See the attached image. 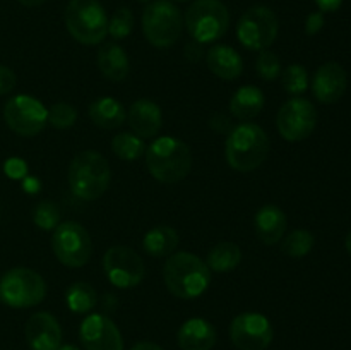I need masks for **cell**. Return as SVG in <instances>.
Returning <instances> with one entry per match:
<instances>
[{
    "mask_svg": "<svg viewBox=\"0 0 351 350\" xmlns=\"http://www.w3.org/2000/svg\"><path fill=\"white\" fill-rule=\"evenodd\" d=\"M211 127L215 130H218V132H226V134L233 129L232 124H230V120H228V117L223 115V113H216V115L213 117Z\"/></svg>",
    "mask_w": 351,
    "mask_h": 350,
    "instance_id": "38",
    "label": "cell"
},
{
    "mask_svg": "<svg viewBox=\"0 0 351 350\" xmlns=\"http://www.w3.org/2000/svg\"><path fill=\"white\" fill-rule=\"evenodd\" d=\"M256 71L264 81H276L281 75V72H283L280 57L274 51H271L269 48L261 50L256 60Z\"/></svg>",
    "mask_w": 351,
    "mask_h": 350,
    "instance_id": "33",
    "label": "cell"
},
{
    "mask_svg": "<svg viewBox=\"0 0 351 350\" xmlns=\"http://www.w3.org/2000/svg\"><path fill=\"white\" fill-rule=\"evenodd\" d=\"M178 233L173 226L158 225L147 230L143 239V247L149 256L167 257L175 253L178 246Z\"/></svg>",
    "mask_w": 351,
    "mask_h": 350,
    "instance_id": "25",
    "label": "cell"
},
{
    "mask_svg": "<svg viewBox=\"0 0 351 350\" xmlns=\"http://www.w3.org/2000/svg\"><path fill=\"white\" fill-rule=\"evenodd\" d=\"M206 64L216 78L223 81H235L243 72V60L235 48L228 45H215L206 54Z\"/></svg>",
    "mask_w": 351,
    "mask_h": 350,
    "instance_id": "21",
    "label": "cell"
},
{
    "mask_svg": "<svg viewBox=\"0 0 351 350\" xmlns=\"http://www.w3.org/2000/svg\"><path fill=\"white\" fill-rule=\"evenodd\" d=\"M3 119L10 130L19 136L33 137L48 124V108L34 96L16 95L5 103Z\"/></svg>",
    "mask_w": 351,
    "mask_h": 350,
    "instance_id": "12",
    "label": "cell"
},
{
    "mask_svg": "<svg viewBox=\"0 0 351 350\" xmlns=\"http://www.w3.org/2000/svg\"><path fill=\"white\" fill-rule=\"evenodd\" d=\"M273 336V325L261 312H242L230 325V338L239 350H266Z\"/></svg>",
    "mask_w": 351,
    "mask_h": 350,
    "instance_id": "14",
    "label": "cell"
},
{
    "mask_svg": "<svg viewBox=\"0 0 351 350\" xmlns=\"http://www.w3.org/2000/svg\"><path fill=\"white\" fill-rule=\"evenodd\" d=\"M112 150L117 158L123 161L139 160L146 153V143L143 137L132 132H120L112 139Z\"/></svg>",
    "mask_w": 351,
    "mask_h": 350,
    "instance_id": "28",
    "label": "cell"
},
{
    "mask_svg": "<svg viewBox=\"0 0 351 350\" xmlns=\"http://www.w3.org/2000/svg\"><path fill=\"white\" fill-rule=\"evenodd\" d=\"M65 302L74 314H88L98 302V294L86 281H75L65 292Z\"/></svg>",
    "mask_w": 351,
    "mask_h": 350,
    "instance_id": "27",
    "label": "cell"
},
{
    "mask_svg": "<svg viewBox=\"0 0 351 350\" xmlns=\"http://www.w3.org/2000/svg\"><path fill=\"white\" fill-rule=\"evenodd\" d=\"M271 151L266 130L254 122H242L226 136L225 156L237 172H252L267 160Z\"/></svg>",
    "mask_w": 351,
    "mask_h": 350,
    "instance_id": "2",
    "label": "cell"
},
{
    "mask_svg": "<svg viewBox=\"0 0 351 350\" xmlns=\"http://www.w3.org/2000/svg\"><path fill=\"white\" fill-rule=\"evenodd\" d=\"M58 350H81V349H79V347L71 345V343H69V345H60V347H58Z\"/></svg>",
    "mask_w": 351,
    "mask_h": 350,
    "instance_id": "44",
    "label": "cell"
},
{
    "mask_svg": "<svg viewBox=\"0 0 351 350\" xmlns=\"http://www.w3.org/2000/svg\"><path fill=\"white\" fill-rule=\"evenodd\" d=\"M31 350H58L62 345V328L57 318L47 311L34 312L24 328Z\"/></svg>",
    "mask_w": 351,
    "mask_h": 350,
    "instance_id": "16",
    "label": "cell"
},
{
    "mask_svg": "<svg viewBox=\"0 0 351 350\" xmlns=\"http://www.w3.org/2000/svg\"><path fill=\"white\" fill-rule=\"evenodd\" d=\"M79 338L86 350H123L119 326L105 314H89L79 328Z\"/></svg>",
    "mask_w": 351,
    "mask_h": 350,
    "instance_id": "15",
    "label": "cell"
},
{
    "mask_svg": "<svg viewBox=\"0 0 351 350\" xmlns=\"http://www.w3.org/2000/svg\"><path fill=\"white\" fill-rule=\"evenodd\" d=\"M103 271L117 288H136L146 277V266L139 254L127 246H112L103 256Z\"/></svg>",
    "mask_w": 351,
    "mask_h": 350,
    "instance_id": "11",
    "label": "cell"
},
{
    "mask_svg": "<svg viewBox=\"0 0 351 350\" xmlns=\"http://www.w3.org/2000/svg\"><path fill=\"white\" fill-rule=\"evenodd\" d=\"M130 350H165L163 347H160L158 343L153 342H139L132 347Z\"/></svg>",
    "mask_w": 351,
    "mask_h": 350,
    "instance_id": "42",
    "label": "cell"
},
{
    "mask_svg": "<svg viewBox=\"0 0 351 350\" xmlns=\"http://www.w3.org/2000/svg\"><path fill=\"white\" fill-rule=\"evenodd\" d=\"M47 283L29 268H12L0 278V301L9 307L26 309L43 302Z\"/></svg>",
    "mask_w": 351,
    "mask_h": 350,
    "instance_id": "8",
    "label": "cell"
},
{
    "mask_svg": "<svg viewBox=\"0 0 351 350\" xmlns=\"http://www.w3.org/2000/svg\"><path fill=\"white\" fill-rule=\"evenodd\" d=\"M173 2H189V0H173Z\"/></svg>",
    "mask_w": 351,
    "mask_h": 350,
    "instance_id": "46",
    "label": "cell"
},
{
    "mask_svg": "<svg viewBox=\"0 0 351 350\" xmlns=\"http://www.w3.org/2000/svg\"><path fill=\"white\" fill-rule=\"evenodd\" d=\"M280 23L274 10L266 5L247 9L237 24V38L247 50H266L276 41Z\"/></svg>",
    "mask_w": 351,
    "mask_h": 350,
    "instance_id": "9",
    "label": "cell"
},
{
    "mask_svg": "<svg viewBox=\"0 0 351 350\" xmlns=\"http://www.w3.org/2000/svg\"><path fill=\"white\" fill-rule=\"evenodd\" d=\"M163 280L171 295L192 301L204 294L211 285V270L199 256L180 250L168 256L163 268Z\"/></svg>",
    "mask_w": 351,
    "mask_h": 350,
    "instance_id": "1",
    "label": "cell"
},
{
    "mask_svg": "<svg viewBox=\"0 0 351 350\" xmlns=\"http://www.w3.org/2000/svg\"><path fill=\"white\" fill-rule=\"evenodd\" d=\"M33 222L38 229L45 230V232H51L60 225V209L53 201L38 202L33 209Z\"/></svg>",
    "mask_w": 351,
    "mask_h": 350,
    "instance_id": "31",
    "label": "cell"
},
{
    "mask_svg": "<svg viewBox=\"0 0 351 350\" xmlns=\"http://www.w3.org/2000/svg\"><path fill=\"white\" fill-rule=\"evenodd\" d=\"M98 67L106 79L113 82L125 81L130 72L129 57L117 43H106L98 51Z\"/></svg>",
    "mask_w": 351,
    "mask_h": 350,
    "instance_id": "23",
    "label": "cell"
},
{
    "mask_svg": "<svg viewBox=\"0 0 351 350\" xmlns=\"http://www.w3.org/2000/svg\"><path fill=\"white\" fill-rule=\"evenodd\" d=\"M19 3H23L24 7H38V5H43L47 0H17Z\"/></svg>",
    "mask_w": 351,
    "mask_h": 350,
    "instance_id": "43",
    "label": "cell"
},
{
    "mask_svg": "<svg viewBox=\"0 0 351 350\" xmlns=\"http://www.w3.org/2000/svg\"><path fill=\"white\" fill-rule=\"evenodd\" d=\"M322 27H324V12L308 14L305 21V33L312 36V34H317Z\"/></svg>",
    "mask_w": 351,
    "mask_h": 350,
    "instance_id": "37",
    "label": "cell"
},
{
    "mask_svg": "<svg viewBox=\"0 0 351 350\" xmlns=\"http://www.w3.org/2000/svg\"><path fill=\"white\" fill-rule=\"evenodd\" d=\"M264 103L266 98L261 88L252 84L242 86L230 98V113L242 122H250L263 112Z\"/></svg>",
    "mask_w": 351,
    "mask_h": 350,
    "instance_id": "22",
    "label": "cell"
},
{
    "mask_svg": "<svg viewBox=\"0 0 351 350\" xmlns=\"http://www.w3.org/2000/svg\"><path fill=\"white\" fill-rule=\"evenodd\" d=\"M348 86V75L338 62H326L315 71L312 79V91L321 103L331 105L341 100Z\"/></svg>",
    "mask_w": 351,
    "mask_h": 350,
    "instance_id": "17",
    "label": "cell"
},
{
    "mask_svg": "<svg viewBox=\"0 0 351 350\" xmlns=\"http://www.w3.org/2000/svg\"><path fill=\"white\" fill-rule=\"evenodd\" d=\"M185 26L194 41L213 43L228 31L230 10L221 0H195L185 12Z\"/></svg>",
    "mask_w": 351,
    "mask_h": 350,
    "instance_id": "6",
    "label": "cell"
},
{
    "mask_svg": "<svg viewBox=\"0 0 351 350\" xmlns=\"http://www.w3.org/2000/svg\"><path fill=\"white\" fill-rule=\"evenodd\" d=\"M88 113L89 119H91V122L95 126L108 130L119 129L127 120V112L123 108V105L117 98H112V96L96 98L89 105Z\"/></svg>",
    "mask_w": 351,
    "mask_h": 350,
    "instance_id": "24",
    "label": "cell"
},
{
    "mask_svg": "<svg viewBox=\"0 0 351 350\" xmlns=\"http://www.w3.org/2000/svg\"><path fill=\"white\" fill-rule=\"evenodd\" d=\"M314 244L315 239L308 230L298 229L281 239V250H283L287 256L300 259V257H305L312 249H314Z\"/></svg>",
    "mask_w": 351,
    "mask_h": 350,
    "instance_id": "29",
    "label": "cell"
},
{
    "mask_svg": "<svg viewBox=\"0 0 351 350\" xmlns=\"http://www.w3.org/2000/svg\"><path fill=\"white\" fill-rule=\"evenodd\" d=\"M23 189L27 192V194H38L41 189V182L38 180L36 177L27 175V177L23 178Z\"/></svg>",
    "mask_w": 351,
    "mask_h": 350,
    "instance_id": "40",
    "label": "cell"
},
{
    "mask_svg": "<svg viewBox=\"0 0 351 350\" xmlns=\"http://www.w3.org/2000/svg\"><path fill=\"white\" fill-rule=\"evenodd\" d=\"M317 126V110L308 100L293 96L281 105L276 117V127L281 137L290 143L304 141Z\"/></svg>",
    "mask_w": 351,
    "mask_h": 350,
    "instance_id": "13",
    "label": "cell"
},
{
    "mask_svg": "<svg viewBox=\"0 0 351 350\" xmlns=\"http://www.w3.org/2000/svg\"><path fill=\"white\" fill-rule=\"evenodd\" d=\"M64 19L71 36L88 47L101 43L108 34V16L98 0H69Z\"/></svg>",
    "mask_w": 351,
    "mask_h": 350,
    "instance_id": "5",
    "label": "cell"
},
{
    "mask_svg": "<svg viewBox=\"0 0 351 350\" xmlns=\"http://www.w3.org/2000/svg\"><path fill=\"white\" fill-rule=\"evenodd\" d=\"M77 120V110L71 105V103L58 102L48 108V124L55 127V129H69Z\"/></svg>",
    "mask_w": 351,
    "mask_h": 350,
    "instance_id": "34",
    "label": "cell"
},
{
    "mask_svg": "<svg viewBox=\"0 0 351 350\" xmlns=\"http://www.w3.org/2000/svg\"><path fill=\"white\" fill-rule=\"evenodd\" d=\"M201 57H202L201 43H197V41H191V43H187V47H185V58H187L189 62H199V58Z\"/></svg>",
    "mask_w": 351,
    "mask_h": 350,
    "instance_id": "39",
    "label": "cell"
},
{
    "mask_svg": "<svg viewBox=\"0 0 351 350\" xmlns=\"http://www.w3.org/2000/svg\"><path fill=\"white\" fill-rule=\"evenodd\" d=\"M3 172L12 180H23L24 177H27V165L23 158L12 156L3 163Z\"/></svg>",
    "mask_w": 351,
    "mask_h": 350,
    "instance_id": "35",
    "label": "cell"
},
{
    "mask_svg": "<svg viewBox=\"0 0 351 350\" xmlns=\"http://www.w3.org/2000/svg\"><path fill=\"white\" fill-rule=\"evenodd\" d=\"M216 329L208 319L191 318L180 326L177 342L182 350H211L216 345Z\"/></svg>",
    "mask_w": 351,
    "mask_h": 350,
    "instance_id": "19",
    "label": "cell"
},
{
    "mask_svg": "<svg viewBox=\"0 0 351 350\" xmlns=\"http://www.w3.org/2000/svg\"><path fill=\"white\" fill-rule=\"evenodd\" d=\"M51 250L67 268H81L93 254V240L88 230L77 222H64L53 230Z\"/></svg>",
    "mask_w": 351,
    "mask_h": 350,
    "instance_id": "10",
    "label": "cell"
},
{
    "mask_svg": "<svg viewBox=\"0 0 351 350\" xmlns=\"http://www.w3.org/2000/svg\"><path fill=\"white\" fill-rule=\"evenodd\" d=\"M345 246H346V250H348V253H350V256H351V232L348 233V235H346Z\"/></svg>",
    "mask_w": 351,
    "mask_h": 350,
    "instance_id": "45",
    "label": "cell"
},
{
    "mask_svg": "<svg viewBox=\"0 0 351 350\" xmlns=\"http://www.w3.org/2000/svg\"><path fill=\"white\" fill-rule=\"evenodd\" d=\"M67 178L75 198L82 201H96L108 189L112 180V168L101 153L86 150L72 158Z\"/></svg>",
    "mask_w": 351,
    "mask_h": 350,
    "instance_id": "4",
    "label": "cell"
},
{
    "mask_svg": "<svg viewBox=\"0 0 351 350\" xmlns=\"http://www.w3.org/2000/svg\"><path fill=\"white\" fill-rule=\"evenodd\" d=\"M283 88L288 95L300 96L308 88V72L304 65L290 64L283 72Z\"/></svg>",
    "mask_w": 351,
    "mask_h": 350,
    "instance_id": "30",
    "label": "cell"
},
{
    "mask_svg": "<svg viewBox=\"0 0 351 350\" xmlns=\"http://www.w3.org/2000/svg\"><path fill=\"white\" fill-rule=\"evenodd\" d=\"M134 30V14L129 7H120L108 19V34L113 40H125Z\"/></svg>",
    "mask_w": 351,
    "mask_h": 350,
    "instance_id": "32",
    "label": "cell"
},
{
    "mask_svg": "<svg viewBox=\"0 0 351 350\" xmlns=\"http://www.w3.org/2000/svg\"><path fill=\"white\" fill-rule=\"evenodd\" d=\"M315 3L319 5L321 12H335L341 7L343 0H315Z\"/></svg>",
    "mask_w": 351,
    "mask_h": 350,
    "instance_id": "41",
    "label": "cell"
},
{
    "mask_svg": "<svg viewBox=\"0 0 351 350\" xmlns=\"http://www.w3.org/2000/svg\"><path fill=\"white\" fill-rule=\"evenodd\" d=\"M146 167L161 184H177L192 168L191 148L177 137H158L146 148Z\"/></svg>",
    "mask_w": 351,
    "mask_h": 350,
    "instance_id": "3",
    "label": "cell"
},
{
    "mask_svg": "<svg viewBox=\"0 0 351 350\" xmlns=\"http://www.w3.org/2000/svg\"><path fill=\"white\" fill-rule=\"evenodd\" d=\"M242 263V249L235 242H219L208 253L206 264L211 273H230Z\"/></svg>",
    "mask_w": 351,
    "mask_h": 350,
    "instance_id": "26",
    "label": "cell"
},
{
    "mask_svg": "<svg viewBox=\"0 0 351 350\" xmlns=\"http://www.w3.org/2000/svg\"><path fill=\"white\" fill-rule=\"evenodd\" d=\"M143 2H147V0H143Z\"/></svg>",
    "mask_w": 351,
    "mask_h": 350,
    "instance_id": "47",
    "label": "cell"
},
{
    "mask_svg": "<svg viewBox=\"0 0 351 350\" xmlns=\"http://www.w3.org/2000/svg\"><path fill=\"white\" fill-rule=\"evenodd\" d=\"M184 17L170 0H154L143 12V31L146 40L156 48H170L180 38Z\"/></svg>",
    "mask_w": 351,
    "mask_h": 350,
    "instance_id": "7",
    "label": "cell"
},
{
    "mask_svg": "<svg viewBox=\"0 0 351 350\" xmlns=\"http://www.w3.org/2000/svg\"><path fill=\"white\" fill-rule=\"evenodd\" d=\"M127 122L134 134L143 139L156 137L163 127V113H161L160 105L154 103L153 100L141 98L130 105L129 112H127Z\"/></svg>",
    "mask_w": 351,
    "mask_h": 350,
    "instance_id": "18",
    "label": "cell"
},
{
    "mask_svg": "<svg viewBox=\"0 0 351 350\" xmlns=\"http://www.w3.org/2000/svg\"><path fill=\"white\" fill-rule=\"evenodd\" d=\"M287 215L276 205H264L254 218V229L257 237L266 246H274L281 242L287 232Z\"/></svg>",
    "mask_w": 351,
    "mask_h": 350,
    "instance_id": "20",
    "label": "cell"
},
{
    "mask_svg": "<svg viewBox=\"0 0 351 350\" xmlns=\"http://www.w3.org/2000/svg\"><path fill=\"white\" fill-rule=\"evenodd\" d=\"M16 82L17 78L12 69H9L7 65H0V96L9 95L16 88Z\"/></svg>",
    "mask_w": 351,
    "mask_h": 350,
    "instance_id": "36",
    "label": "cell"
}]
</instances>
